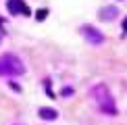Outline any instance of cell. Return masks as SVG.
<instances>
[{
  "label": "cell",
  "mask_w": 127,
  "mask_h": 125,
  "mask_svg": "<svg viewBox=\"0 0 127 125\" xmlns=\"http://www.w3.org/2000/svg\"><path fill=\"white\" fill-rule=\"evenodd\" d=\"M92 96L96 98V102H98V106H100V111L102 113H106V115H117V106H115V102H113V96L108 94L106 90V86H96L92 90Z\"/></svg>",
  "instance_id": "6da1fadb"
},
{
  "label": "cell",
  "mask_w": 127,
  "mask_h": 125,
  "mask_svg": "<svg viewBox=\"0 0 127 125\" xmlns=\"http://www.w3.org/2000/svg\"><path fill=\"white\" fill-rule=\"evenodd\" d=\"M25 73V67L21 59L15 54H2L0 56V75H21Z\"/></svg>",
  "instance_id": "7a4b0ae2"
},
{
  "label": "cell",
  "mask_w": 127,
  "mask_h": 125,
  "mask_svg": "<svg viewBox=\"0 0 127 125\" xmlns=\"http://www.w3.org/2000/svg\"><path fill=\"white\" fill-rule=\"evenodd\" d=\"M81 31H83V35H86V40L92 42V44H102L104 42V35L100 33L96 27H92V25H83Z\"/></svg>",
  "instance_id": "3957f363"
},
{
  "label": "cell",
  "mask_w": 127,
  "mask_h": 125,
  "mask_svg": "<svg viewBox=\"0 0 127 125\" xmlns=\"http://www.w3.org/2000/svg\"><path fill=\"white\" fill-rule=\"evenodd\" d=\"M6 6H8V13L10 15H29L31 13L29 6L23 2V0H8Z\"/></svg>",
  "instance_id": "277c9868"
},
{
  "label": "cell",
  "mask_w": 127,
  "mask_h": 125,
  "mask_svg": "<svg viewBox=\"0 0 127 125\" xmlns=\"http://www.w3.org/2000/svg\"><path fill=\"white\" fill-rule=\"evenodd\" d=\"M38 115L44 119V121H54V119L59 117V113H56L54 108H46V106H42L40 111H38Z\"/></svg>",
  "instance_id": "5b68a950"
},
{
  "label": "cell",
  "mask_w": 127,
  "mask_h": 125,
  "mask_svg": "<svg viewBox=\"0 0 127 125\" xmlns=\"http://www.w3.org/2000/svg\"><path fill=\"white\" fill-rule=\"evenodd\" d=\"M115 15H119L117 6H106V8H102V10H100V19H104V21L115 19Z\"/></svg>",
  "instance_id": "8992f818"
},
{
  "label": "cell",
  "mask_w": 127,
  "mask_h": 125,
  "mask_svg": "<svg viewBox=\"0 0 127 125\" xmlns=\"http://www.w3.org/2000/svg\"><path fill=\"white\" fill-rule=\"evenodd\" d=\"M46 17H48V10H46V8H42V10L35 13V19H38V21H44Z\"/></svg>",
  "instance_id": "52a82bcc"
},
{
  "label": "cell",
  "mask_w": 127,
  "mask_h": 125,
  "mask_svg": "<svg viewBox=\"0 0 127 125\" xmlns=\"http://www.w3.org/2000/svg\"><path fill=\"white\" fill-rule=\"evenodd\" d=\"M123 33H127V17L123 19Z\"/></svg>",
  "instance_id": "ba28073f"
},
{
  "label": "cell",
  "mask_w": 127,
  "mask_h": 125,
  "mask_svg": "<svg viewBox=\"0 0 127 125\" xmlns=\"http://www.w3.org/2000/svg\"><path fill=\"white\" fill-rule=\"evenodd\" d=\"M2 23H4V19H2V17H0V25H2Z\"/></svg>",
  "instance_id": "9c48e42d"
}]
</instances>
